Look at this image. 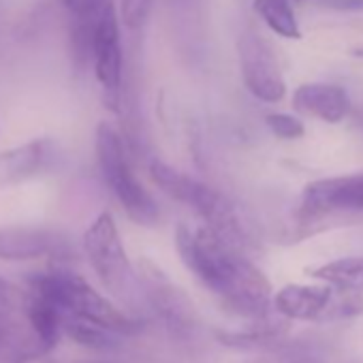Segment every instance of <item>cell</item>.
<instances>
[{
    "label": "cell",
    "instance_id": "cell-21",
    "mask_svg": "<svg viewBox=\"0 0 363 363\" xmlns=\"http://www.w3.org/2000/svg\"><path fill=\"white\" fill-rule=\"evenodd\" d=\"M73 20H96L111 0H62Z\"/></svg>",
    "mask_w": 363,
    "mask_h": 363
},
{
    "label": "cell",
    "instance_id": "cell-13",
    "mask_svg": "<svg viewBox=\"0 0 363 363\" xmlns=\"http://www.w3.org/2000/svg\"><path fill=\"white\" fill-rule=\"evenodd\" d=\"M295 111L327 124L342 122L350 111V99L344 88L333 84H303L293 94Z\"/></svg>",
    "mask_w": 363,
    "mask_h": 363
},
{
    "label": "cell",
    "instance_id": "cell-10",
    "mask_svg": "<svg viewBox=\"0 0 363 363\" xmlns=\"http://www.w3.org/2000/svg\"><path fill=\"white\" fill-rule=\"evenodd\" d=\"M69 255L62 235L35 227H0V261H35Z\"/></svg>",
    "mask_w": 363,
    "mask_h": 363
},
{
    "label": "cell",
    "instance_id": "cell-5",
    "mask_svg": "<svg viewBox=\"0 0 363 363\" xmlns=\"http://www.w3.org/2000/svg\"><path fill=\"white\" fill-rule=\"evenodd\" d=\"M84 252L103 282V286L120 299H128L133 293L135 276L126 257L118 225L109 212L99 214L84 233Z\"/></svg>",
    "mask_w": 363,
    "mask_h": 363
},
{
    "label": "cell",
    "instance_id": "cell-3",
    "mask_svg": "<svg viewBox=\"0 0 363 363\" xmlns=\"http://www.w3.org/2000/svg\"><path fill=\"white\" fill-rule=\"evenodd\" d=\"M30 293L43 295L58 303L65 314L79 316L94 325H101L120 335H135L141 331V323L116 308L107 297L92 289L79 274L71 269H52L30 278Z\"/></svg>",
    "mask_w": 363,
    "mask_h": 363
},
{
    "label": "cell",
    "instance_id": "cell-8",
    "mask_svg": "<svg viewBox=\"0 0 363 363\" xmlns=\"http://www.w3.org/2000/svg\"><path fill=\"white\" fill-rule=\"evenodd\" d=\"M92 67L103 92V101L111 111H118L122 101V41L120 20L113 3H109L96 20L92 35Z\"/></svg>",
    "mask_w": 363,
    "mask_h": 363
},
{
    "label": "cell",
    "instance_id": "cell-7",
    "mask_svg": "<svg viewBox=\"0 0 363 363\" xmlns=\"http://www.w3.org/2000/svg\"><path fill=\"white\" fill-rule=\"evenodd\" d=\"M352 212H363V173L310 182L301 193L297 216L299 227H312L329 216Z\"/></svg>",
    "mask_w": 363,
    "mask_h": 363
},
{
    "label": "cell",
    "instance_id": "cell-12",
    "mask_svg": "<svg viewBox=\"0 0 363 363\" xmlns=\"http://www.w3.org/2000/svg\"><path fill=\"white\" fill-rule=\"evenodd\" d=\"M335 289L323 284H286L274 297V308L284 318L318 320L325 318Z\"/></svg>",
    "mask_w": 363,
    "mask_h": 363
},
{
    "label": "cell",
    "instance_id": "cell-2",
    "mask_svg": "<svg viewBox=\"0 0 363 363\" xmlns=\"http://www.w3.org/2000/svg\"><path fill=\"white\" fill-rule=\"evenodd\" d=\"M150 175L154 184L173 201L189 206L206 227H210L218 238H223L227 244L248 252L257 244L252 240V233L242 223L235 206L225 199L218 191L210 189L203 182L173 169L171 164L154 158L150 162Z\"/></svg>",
    "mask_w": 363,
    "mask_h": 363
},
{
    "label": "cell",
    "instance_id": "cell-15",
    "mask_svg": "<svg viewBox=\"0 0 363 363\" xmlns=\"http://www.w3.org/2000/svg\"><path fill=\"white\" fill-rule=\"evenodd\" d=\"M310 274H312V278L327 282L333 289L363 293V257L335 259L325 265H318Z\"/></svg>",
    "mask_w": 363,
    "mask_h": 363
},
{
    "label": "cell",
    "instance_id": "cell-18",
    "mask_svg": "<svg viewBox=\"0 0 363 363\" xmlns=\"http://www.w3.org/2000/svg\"><path fill=\"white\" fill-rule=\"evenodd\" d=\"M284 331H286L284 323H278V320L274 323L269 318H263V320H252L250 329L246 331H220L218 340L235 348H259V346H267L276 342Z\"/></svg>",
    "mask_w": 363,
    "mask_h": 363
},
{
    "label": "cell",
    "instance_id": "cell-16",
    "mask_svg": "<svg viewBox=\"0 0 363 363\" xmlns=\"http://www.w3.org/2000/svg\"><path fill=\"white\" fill-rule=\"evenodd\" d=\"M255 13L265 22V26L282 39H301V26L295 18L291 0H255Z\"/></svg>",
    "mask_w": 363,
    "mask_h": 363
},
{
    "label": "cell",
    "instance_id": "cell-22",
    "mask_svg": "<svg viewBox=\"0 0 363 363\" xmlns=\"http://www.w3.org/2000/svg\"><path fill=\"white\" fill-rule=\"evenodd\" d=\"M276 363H323L314 350H291L282 354Z\"/></svg>",
    "mask_w": 363,
    "mask_h": 363
},
{
    "label": "cell",
    "instance_id": "cell-11",
    "mask_svg": "<svg viewBox=\"0 0 363 363\" xmlns=\"http://www.w3.org/2000/svg\"><path fill=\"white\" fill-rule=\"evenodd\" d=\"M56 158V145L52 139H33L28 143L0 150V189L18 186L43 171Z\"/></svg>",
    "mask_w": 363,
    "mask_h": 363
},
{
    "label": "cell",
    "instance_id": "cell-20",
    "mask_svg": "<svg viewBox=\"0 0 363 363\" xmlns=\"http://www.w3.org/2000/svg\"><path fill=\"white\" fill-rule=\"evenodd\" d=\"M150 9H152V0H122L120 3L122 24L133 30L141 28L150 18Z\"/></svg>",
    "mask_w": 363,
    "mask_h": 363
},
{
    "label": "cell",
    "instance_id": "cell-6",
    "mask_svg": "<svg viewBox=\"0 0 363 363\" xmlns=\"http://www.w3.org/2000/svg\"><path fill=\"white\" fill-rule=\"evenodd\" d=\"M141 280L147 303L162 320L167 331L177 340H193L199 329V316L186 293L177 289L160 269L150 261H141Z\"/></svg>",
    "mask_w": 363,
    "mask_h": 363
},
{
    "label": "cell",
    "instance_id": "cell-14",
    "mask_svg": "<svg viewBox=\"0 0 363 363\" xmlns=\"http://www.w3.org/2000/svg\"><path fill=\"white\" fill-rule=\"evenodd\" d=\"M24 316H26V323L30 325V329L35 331L37 340L48 350H52L58 344V337L62 331V323H65L62 308L43 295L30 293V295H26Z\"/></svg>",
    "mask_w": 363,
    "mask_h": 363
},
{
    "label": "cell",
    "instance_id": "cell-23",
    "mask_svg": "<svg viewBox=\"0 0 363 363\" xmlns=\"http://www.w3.org/2000/svg\"><path fill=\"white\" fill-rule=\"evenodd\" d=\"M318 3L335 11H363V0H318Z\"/></svg>",
    "mask_w": 363,
    "mask_h": 363
},
{
    "label": "cell",
    "instance_id": "cell-9",
    "mask_svg": "<svg viewBox=\"0 0 363 363\" xmlns=\"http://www.w3.org/2000/svg\"><path fill=\"white\" fill-rule=\"evenodd\" d=\"M238 54L248 92L263 103H280L286 96V82L272 45L259 33L246 30L240 35Z\"/></svg>",
    "mask_w": 363,
    "mask_h": 363
},
{
    "label": "cell",
    "instance_id": "cell-1",
    "mask_svg": "<svg viewBox=\"0 0 363 363\" xmlns=\"http://www.w3.org/2000/svg\"><path fill=\"white\" fill-rule=\"evenodd\" d=\"M175 246L189 272L233 314L248 320L269 318L272 284L244 250L227 244L206 225L199 229L177 225Z\"/></svg>",
    "mask_w": 363,
    "mask_h": 363
},
{
    "label": "cell",
    "instance_id": "cell-17",
    "mask_svg": "<svg viewBox=\"0 0 363 363\" xmlns=\"http://www.w3.org/2000/svg\"><path fill=\"white\" fill-rule=\"evenodd\" d=\"M62 331H67V335L92 350H111L120 344V333L109 331L101 325H94L90 320H84L79 316H71L65 314V323H62Z\"/></svg>",
    "mask_w": 363,
    "mask_h": 363
},
{
    "label": "cell",
    "instance_id": "cell-4",
    "mask_svg": "<svg viewBox=\"0 0 363 363\" xmlns=\"http://www.w3.org/2000/svg\"><path fill=\"white\" fill-rule=\"evenodd\" d=\"M96 158L105 184L126 216L137 225L154 227L160 218L158 206L137 179L126 154V145L109 122H101L96 128Z\"/></svg>",
    "mask_w": 363,
    "mask_h": 363
},
{
    "label": "cell",
    "instance_id": "cell-19",
    "mask_svg": "<svg viewBox=\"0 0 363 363\" xmlns=\"http://www.w3.org/2000/svg\"><path fill=\"white\" fill-rule=\"evenodd\" d=\"M265 124L278 139H301L306 133L303 122L289 113H269L265 118Z\"/></svg>",
    "mask_w": 363,
    "mask_h": 363
}]
</instances>
